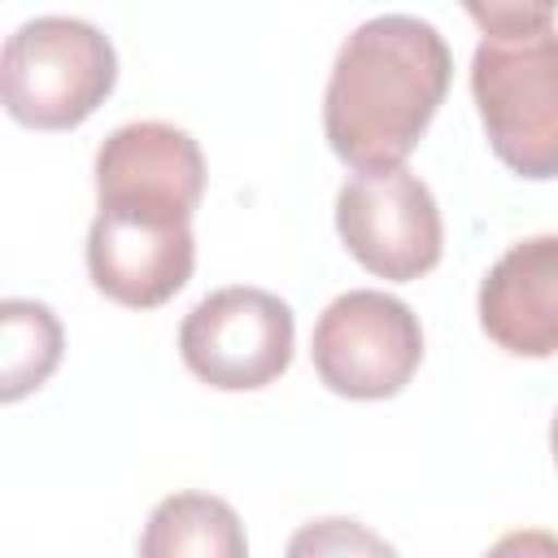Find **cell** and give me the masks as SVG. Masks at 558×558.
Segmentation results:
<instances>
[{"label": "cell", "instance_id": "5", "mask_svg": "<svg viewBox=\"0 0 558 558\" xmlns=\"http://www.w3.org/2000/svg\"><path fill=\"white\" fill-rule=\"evenodd\" d=\"M310 357L318 379L349 401L397 397L423 362L418 314L384 288H349L314 323Z\"/></svg>", "mask_w": 558, "mask_h": 558}, {"label": "cell", "instance_id": "7", "mask_svg": "<svg viewBox=\"0 0 558 558\" xmlns=\"http://www.w3.org/2000/svg\"><path fill=\"white\" fill-rule=\"evenodd\" d=\"M336 231L371 275L392 283L427 275L445 253L440 205L405 166L349 174L336 192Z\"/></svg>", "mask_w": 558, "mask_h": 558}, {"label": "cell", "instance_id": "1", "mask_svg": "<svg viewBox=\"0 0 558 558\" xmlns=\"http://www.w3.org/2000/svg\"><path fill=\"white\" fill-rule=\"evenodd\" d=\"M449 78L453 52L427 17H366L344 35L327 74L323 131L331 153L353 174L401 166L445 105Z\"/></svg>", "mask_w": 558, "mask_h": 558}, {"label": "cell", "instance_id": "10", "mask_svg": "<svg viewBox=\"0 0 558 558\" xmlns=\"http://www.w3.org/2000/svg\"><path fill=\"white\" fill-rule=\"evenodd\" d=\"M140 558H248V536L231 501L214 493H170L140 532Z\"/></svg>", "mask_w": 558, "mask_h": 558}, {"label": "cell", "instance_id": "13", "mask_svg": "<svg viewBox=\"0 0 558 558\" xmlns=\"http://www.w3.org/2000/svg\"><path fill=\"white\" fill-rule=\"evenodd\" d=\"M484 558H558V536L545 527H514L506 536H497Z\"/></svg>", "mask_w": 558, "mask_h": 558}, {"label": "cell", "instance_id": "9", "mask_svg": "<svg viewBox=\"0 0 558 558\" xmlns=\"http://www.w3.org/2000/svg\"><path fill=\"white\" fill-rule=\"evenodd\" d=\"M96 196H157L196 209L205 196V153L201 144L157 118L122 122L96 148Z\"/></svg>", "mask_w": 558, "mask_h": 558}, {"label": "cell", "instance_id": "4", "mask_svg": "<svg viewBox=\"0 0 558 558\" xmlns=\"http://www.w3.org/2000/svg\"><path fill=\"white\" fill-rule=\"evenodd\" d=\"M192 214L196 209L140 196L96 201V218L87 227L92 283L126 310L166 305L196 266Z\"/></svg>", "mask_w": 558, "mask_h": 558}, {"label": "cell", "instance_id": "14", "mask_svg": "<svg viewBox=\"0 0 558 558\" xmlns=\"http://www.w3.org/2000/svg\"><path fill=\"white\" fill-rule=\"evenodd\" d=\"M549 449H554V462H558V414H554V423H549Z\"/></svg>", "mask_w": 558, "mask_h": 558}, {"label": "cell", "instance_id": "2", "mask_svg": "<svg viewBox=\"0 0 558 558\" xmlns=\"http://www.w3.org/2000/svg\"><path fill=\"white\" fill-rule=\"evenodd\" d=\"M480 26L471 96L501 166L519 179H558V13L554 4L471 0Z\"/></svg>", "mask_w": 558, "mask_h": 558}, {"label": "cell", "instance_id": "11", "mask_svg": "<svg viewBox=\"0 0 558 558\" xmlns=\"http://www.w3.org/2000/svg\"><path fill=\"white\" fill-rule=\"evenodd\" d=\"M65 349L61 318L35 296L0 301V401H22L57 371Z\"/></svg>", "mask_w": 558, "mask_h": 558}, {"label": "cell", "instance_id": "12", "mask_svg": "<svg viewBox=\"0 0 558 558\" xmlns=\"http://www.w3.org/2000/svg\"><path fill=\"white\" fill-rule=\"evenodd\" d=\"M283 558H401L375 527L349 514L310 519L288 536Z\"/></svg>", "mask_w": 558, "mask_h": 558}, {"label": "cell", "instance_id": "8", "mask_svg": "<svg viewBox=\"0 0 558 558\" xmlns=\"http://www.w3.org/2000/svg\"><path fill=\"white\" fill-rule=\"evenodd\" d=\"M475 314L484 336L514 357L558 353V231L510 244L484 275Z\"/></svg>", "mask_w": 558, "mask_h": 558}, {"label": "cell", "instance_id": "6", "mask_svg": "<svg viewBox=\"0 0 558 558\" xmlns=\"http://www.w3.org/2000/svg\"><path fill=\"white\" fill-rule=\"evenodd\" d=\"M292 349V305L253 283L214 288L179 323L183 366L218 392H253L275 384L288 371Z\"/></svg>", "mask_w": 558, "mask_h": 558}, {"label": "cell", "instance_id": "3", "mask_svg": "<svg viewBox=\"0 0 558 558\" xmlns=\"http://www.w3.org/2000/svg\"><path fill=\"white\" fill-rule=\"evenodd\" d=\"M118 83L113 39L70 13H39L13 26L0 52V100L13 122L70 131L87 122Z\"/></svg>", "mask_w": 558, "mask_h": 558}]
</instances>
